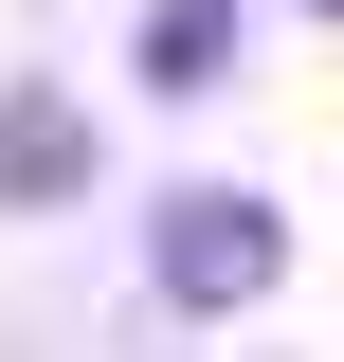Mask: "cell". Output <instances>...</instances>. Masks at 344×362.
I'll return each mask as SVG.
<instances>
[{
  "mask_svg": "<svg viewBox=\"0 0 344 362\" xmlns=\"http://www.w3.org/2000/svg\"><path fill=\"white\" fill-rule=\"evenodd\" d=\"M145 272H164V308H254L272 272H290V218H272L254 181H181L164 218H145Z\"/></svg>",
  "mask_w": 344,
  "mask_h": 362,
  "instance_id": "cell-1",
  "label": "cell"
},
{
  "mask_svg": "<svg viewBox=\"0 0 344 362\" xmlns=\"http://www.w3.org/2000/svg\"><path fill=\"white\" fill-rule=\"evenodd\" d=\"M73 163H91V145H73V109H55V90H0V199H55Z\"/></svg>",
  "mask_w": 344,
  "mask_h": 362,
  "instance_id": "cell-2",
  "label": "cell"
},
{
  "mask_svg": "<svg viewBox=\"0 0 344 362\" xmlns=\"http://www.w3.org/2000/svg\"><path fill=\"white\" fill-rule=\"evenodd\" d=\"M217 54H236V0H164L145 18V90H200Z\"/></svg>",
  "mask_w": 344,
  "mask_h": 362,
  "instance_id": "cell-3",
  "label": "cell"
},
{
  "mask_svg": "<svg viewBox=\"0 0 344 362\" xmlns=\"http://www.w3.org/2000/svg\"><path fill=\"white\" fill-rule=\"evenodd\" d=\"M308 18H344V0H308Z\"/></svg>",
  "mask_w": 344,
  "mask_h": 362,
  "instance_id": "cell-4",
  "label": "cell"
}]
</instances>
